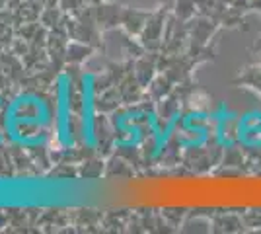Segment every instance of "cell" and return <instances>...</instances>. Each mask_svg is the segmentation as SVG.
Here are the masks:
<instances>
[{"mask_svg":"<svg viewBox=\"0 0 261 234\" xmlns=\"http://www.w3.org/2000/svg\"><path fill=\"white\" fill-rule=\"evenodd\" d=\"M49 108L37 96H20L4 113V129L16 145L41 146L47 139Z\"/></svg>","mask_w":261,"mask_h":234,"instance_id":"obj_1","label":"cell"},{"mask_svg":"<svg viewBox=\"0 0 261 234\" xmlns=\"http://www.w3.org/2000/svg\"><path fill=\"white\" fill-rule=\"evenodd\" d=\"M57 129L59 139L65 148H72L74 141L70 135V90H68V76L63 74L59 78V92H57Z\"/></svg>","mask_w":261,"mask_h":234,"instance_id":"obj_2","label":"cell"},{"mask_svg":"<svg viewBox=\"0 0 261 234\" xmlns=\"http://www.w3.org/2000/svg\"><path fill=\"white\" fill-rule=\"evenodd\" d=\"M84 113H82V139L88 146H94V133H92V100H90V76H88V84L86 78H84Z\"/></svg>","mask_w":261,"mask_h":234,"instance_id":"obj_3","label":"cell"},{"mask_svg":"<svg viewBox=\"0 0 261 234\" xmlns=\"http://www.w3.org/2000/svg\"><path fill=\"white\" fill-rule=\"evenodd\" d=\"M0 103H2V100H0ZM0 110H2V108H0ZM2 127H4V125H2ZM2 127H0V143H2V139H4V135H2Z\"/></svg>","mask_w":261,"mask_h":234,"instance_id":"obj_4","label":"cell"}]
</instances>
